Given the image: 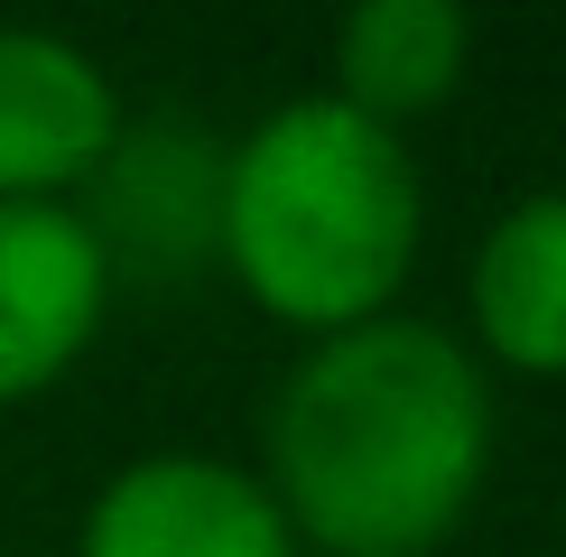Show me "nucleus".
<instances>
[{
  "instance_id": "1",
  "label": "nucleus",
  "mask_w": 566,
  "mask_h": 557,
  "mask_svg": "<svg viewBox=\"0 0 566 557\" xmlns=\"http://www.w3.org/2000/svg\"><path fill=\"white\" fill-rule=\"evenodd\" d=\"M492 464L483 362L428 316L316 335L270 400V502L325 557H428Z\"/></svg>"
},
{
  "instance_id": "2",
  "label": "nucleus",
  "mask_w": 566,
  "mask_h": 557,
  "mask_svg": "<svg viewBox=\"0 0 566 557\" xmlns=\"http://www.w3.org/2000/svg\"><path fill=\"white\" fill-rule=\"evenodd\" d=\"M418 158L371 112L306 93L223 149V261L251 307L306 335L390 316L418 270Z\"/></svg>"
},
{
  "instance_id": "3",
  "label": "nucleus",
  "mask_w": 566,
  "mask_h": 557,
  "mask_svg": "<svg viewBox=\"0 0 566 557\" xmlns=\"http://www.w3.org/2000/svg\"><path fill=\"white\" fill-rule=\"evenodd\" d=\"M75 557H297V529L251 464L168 446L122 464L84 502Z\"/></svg>"
},
{
  "instance_id": "4",
  "label": "nucleus",
  "mask_w": 566,
  "mask_h": 557,
  "mask_svg": "<svg viewBox=\"0 0 566 557\" xmlns=\"http://www.w3.org/2000/svg\"><path fill=\"white\" fill-rule=\"evenodd\" d=\"M84 232L112 270H196L205 251H223V139L186 122H122L103 168L84 177Z\"/></svg>"
},
{
  "instance_id": "5",
  "label": "nucleus",
  "mask_w": 566,
  "mask_h": 557,
  "mask_svg": "<svg viewBox=\"0 0 566 557\" xmlns=\"http://www.w3.org/2000/svg\"><path fill=\"white\" fill-rule=\"evenodd\" d=\"M112 261L75 204H0V409L65 381L103 335Z\"/></svg>"
},
{
  "instance_id": "6",
  "label": "nucleus",
  "mask_w": 566,
  "mask_h": 557,
  "mask_svg": "<svg viewBox=\"0 0 566 557\" xmlns=\"http://www.w3.org/2000/svg\"><path fill=\"white\" fill-rule=\"evenodd\" d=\"M122 139L103 56L56 29H0V204H56Z\"/></svg>"
},
{
  "instance_id": "7",
  "label": "nucleus",
  "mask_w": 566,
  "mask_h": 557,
  "mask_svg": "<svg viewBox=\"0 0 566 557\" xmlns=\"http://www.w3.org/2000/svg\"><path fill=\"white\" fill-rule=\"evenodd\" d=\"M474 335L492 362L566 381V186L521 196L474 251Z\"/></svg>"
},
{
  "instance_id": "8",
  "label": "nucleus",
  "mask_w": 566,
  "mask_h": 557,
  "mask_svg": "<svg viewBox=\"0 0 566 557\" xmlns=\"http://www.w3.org/2000/svg\"><path fill=\"white\" fill-rule=\"evenodd\" d=\"M464 56H474V19L455 0H363L335 29V103L399 130L409 112H437L464 84Z\"/></svg>"
}]
</instances>
